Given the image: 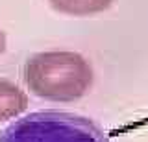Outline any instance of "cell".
<instances>
[{
	"instance_id": "1",
	"label": "cell",
	"mask_w": 148,
	"mask_h": 142,
	"mask_svg": "<svg viewBox=\"0 0 148 142\" xmlns=\"http://www.w3.org/2000/svg\"><path fill=\"white\" fill-rule=\"evenodd\" d=\"M22 79L30 92L48 102L69 103L83 98L95 81V70L82 54L46 50L26 59Z\"/></svg>"
},
{
	"instance_id": "2",
	"label": "cell",
	"mask_w": 148,
	"mask_h": 142,
	"mask_svg": "<svg viewBox=\"0 0 148 142\" xmlns=\"http://www.w3.org/2000/svg\"><path fill=\"white\" fill-rule=\"evenodd\" d=\"M0 142H109L91 118L67 111H35L0 133Z\"/></svg>"
},
{
	"instance_id": "3",
	"label": "cell",
	"mask_w": 148,
	"mask_h": 142,
	"mask_svg": "<svg viewBox=\"0 0 148 142\" xmlns=\"http://www.w3.org/2000/svg\"><path fill=\"white\" fill-rule=\"evenodd\" d=\"M28 109V94L17 83L0 77V122L18 118Z\"/></svg>"
},
{
	"instance_id": "4",
	"label": "cell",
	"mask_w": 148,
	"mask_h": 142,
	"mask_svg": "<svg viewBox=\"0 0 148 142\" xmlns=\"http://www.w3.org/2000/svg\"><path fill=\"white\" fill-rule=\"evenodd\" d=\"M115 0H48L52 10L69 17H91L109 10Z\"/></svg>"
},
{
	"instance_id": "5",
	"label": "cell",
	"mask_w": 148,
	"mask_h": 142,
	"mask_svg": "<svg viewBox=\"0 0 148 142\" xmlns=\"http://www.w3.org/2000/svg\"><path fill=\"white\" fill-rule=\"evenodd\" d=\"M6 46H8V39H6V33H4V30L0 28V56L6 52Z\"/></svg>"
}]
</instances>
